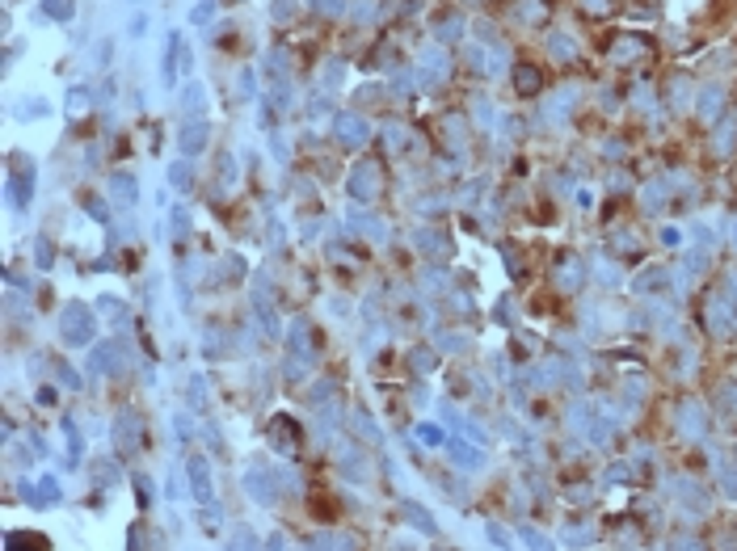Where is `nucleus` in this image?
Listing matches in <instances>:
<instances>
[{"mask_svg": "<svg viewBox=\"0 0 737 551\" xmlns=\"http://www.w3.org/2000/svg\"><path fill=\"white\" fill-rule=\"evenodd\" d=\"M59 333H63L67 345H84V341L97 333V320H93V312H89L84 303H67L63 316H59Z\"/></svg>", "mask_w": 737, "mask_h": 551, "instance_id": "obj_1", "label": "nucleus"}, {"mask_svg": "<svg viewBox=\"0 0 737 551\" xmlns=\"http://www.w3.org/2000/svg\"><path fill=\"white\" fill-rule=\"evenodd\" d=\"M118 358H122L118 345H114V341H101V345L89 354V371H97V375H114V371H118Z\"/></svg>", "mask_w": 737, "mask_h": 551, "instance_id": "obj_2", "label": "nucleus"}, {"mask_svg": "<svg viewBox=\"0 0 737 551\" xmlns=\"http://www.w3.org/2000/svg\"><path fill=\"white\" fill-rule=\"evenodd\" d=\"M333 131L341 135V143H363L367 139V122L358 114H337L333 118Z\"/></svg>", "mask_w": 737, "mask_h": 551, "instance_id": "obj_3", "label": "nucleus"}, {"mask_svg": "<svg viewBox=\"0 0 737 551\" xmlns=\"http://www.w3.org/2000/svg\"><path fill=\"white\" fill-rule=\"evenodd\" d=\"M30 194H34V168H21V173H13V177H8V202L21 211V206L30 202Z\"/></svg>", "mask_w": 737, "mask_h": 551, "instance_id": "obj_4", "label": "nucleus"}, {"mask_svg": "<svg viewBox=\"0 0 737 551\" xmlns=\"http://www.w3.org/2000/svg\"><path fill=\"white\" fill-rule=\"evenodd\" d=\"M177 51H181V38L169 34V46H164V55H160V80H164V84L177 80Z\"/></svg>", "mask_w": 737, "mask_h": 551, "instance_id": "obj_5", "label": "nucleus"}, {"mask_svg": "<svg viewBox=\"0 0 737 551\" xmlns=\"http://www.w3.org/2000/svg\"><path fill=\"white\" fill-rule=\"evenodd\" d=\"M202 84L198 80H190L185 88H181V109H185V118H194V114H202Z\"/></svg>", "mask_w": 737, "mask_h": 551, "instance_id": "obj_6", "label": "nucleus"}, {"mask_svg": "<svg viewBox=\"0 0 737 551\" xmlns=\"http://www.w3.org/2000/svg\"><path fill=\"white\" fill-rule=\"evenodd\" d=\"M110 194H114L118 202H135L139 185H135V177H126V173H114V177H110Z\"/></svg>", "mask_w": 737, "mask_h": 551, "instance_id": "obj_7", "label": "nucleus"}, {"mask_svg": "<svg viewBox=\"0 0 737 551\" xmlns=\"http://www.w3.org/2000/svg\"><path fill=\"white\" fill-rule=\"evenodd\" d=\"M202 147H207V126H202V122H198V126L190 122V126H185V135H181V152H185V156H194V152H202Z\"/></svg>", "mask_w": 737, "mask_h": 551, "instance_id": "obj_8", "label": "nucleus"}, {"mask_svg": "<svg viewBox=\"0 0 737 551\" xmlns=\"http://www.w3.org/2000/svg\"><path fill=\"white\" fill-rule=\"evenodd\" d=\"M190 484H194V493H198L202 501H211V476H207V463H202V459L190 463Z\"/></svg>", "mask_w": 737, "mask_h": 551, "instance_id": "obj_9", "label": "nucleus"}, {"mask_svg": "<svg viewBox=\"0 0 737 551\" xmlns=\"http://www.w3.org/2000/svg\"><path fill=\"white\" fill-rule=\"evenodd\" d=\"M42 13H46V17H55V21H67V17H72V0H46V4H42Z\"/></svg>", "mask_w": 737, "mask_h": 551, "instance_id": "obj_10", "label": "nucleus"}, {"mask_svg": "<svg viewBox=\"0 0 737 551\" xmlns=\"http://www.w3.org/2000/svg\"><path fill=\"white\" fill-rule=\"evenodd\" d=\"M169 181H173L177 190H185V185H190V164H185V160H177V164L169 168Z\"/></svg>", "mask_w": 737, "mask_h": 551, "instance_id": "obj_11", "label": "nucleus"}, {"mask_svg": "<svg viewBox=\"0 0 737 551\" xmlns=\"http://www.w3.org/2000/svg\"><path fill=\"white\" fill-rule=\"evenodd\" d=\"M367 168H371V164H363V173H354V181H350V185H354V194H358V198H363V194H371V185H375V177H371V173H367Z\"/></svg>", "mask_w": 737, "mask_h": 551, "instance_id": "obj_12", "label": "nucleus"}, {"mask_svg": "<svg viewBox=\"0 0 737 551\" xmlns=\"http://www.w3.org/2000/svg\"><path fill=\"white\" fill-rule=\"evenodd\" d=\"M4 547H8V551H17V547H42V539H38V535H8V539H4Z\"/></svg>", "mask_w": 737, "mask_h": 551, "instance_id": "obj_13", "label": "nucleus"}, {"mask_svg": "<svg viewBox=\"0 0 737 551\" xmlns=\"http://www.w3.org/2000/svg\"><path fill=\"white\" fill-rule=\"evenodd\" d=\"M84 105H89V88H72V93H67V109H72V114H80Z\"/></svg>", "mask_w": 737, "mask_h": 551, "instance_id": "obj_14", "label": "nucleus"}, {"mask_svg": "<svg viewBox=\"0 0 737 551\" xmlns=\"http://www.w3.org/2000/svg\"><path fill=\"white\" fill-rule=\"evenodd\" d=\"M211 13H215V0H202L190 8V21H211Z\"/></svg>", "mask_w": 737, "mask_h": 551, "instance_id": "obj_15", "label": "nucleus"}, {"mask_svg": "<svg viewBox=\"0 0 737 551\" xmlns=\"http://www.w3.org/2000/svg\"><path fill=\"white\" fill-rule=\"evenodd\" d=\"M173 232H177V236H185V232H190V215H185L181 206L173 211Z\"/></svg>", "mask_w": 737, "mask_h": 551, "instance_id": "obj_16", "label": "nucleus"}, {"mask_svg": "<svg viewBox=\"0 0 737 551\" xmlns=\"http://www.w3.org/2000/svg\"><path fill=\"white\" fill-rule=\"evenodd\" d=\"M535 84H540V76H531V72H518V88H523V93H531Z\"/></svg>", "mask_w": 737, "mask_h": 551, "instance_id": "obj_17", "label": "nucleus"}, {"mask_svg": "<svg viewBox=\"0 0 737 551\" xmlns=\"http://www.w3.org/2000/svg\"><path fill=\"white\" fill-rule=\"evenodd\" d=\"M417 434H422V442H430V446H434V442H443V434H438V430H434V425H422V430H417Z\"/></svg>", "mask_w": 737, "mask_h": 551, "instance_id": "obj_18", "label": "nucleus"}, {"mask_svg": "<svg viewBox=\"0 0 737 551\" xmlns=\"http://www.w3.org/2000/svg\"><path fill=\"white\" fill-rule=\"evenodd\" d=\"M38 265H42V270L51 265V244H46V240H38Z\"/></svg>", "mask_w": 737, "mask_h": 551, "instance_id": "obj_19", "label": "nucleus"}, {"mask_svg": "<svg viewBox=\"0 0 737 551\" xmlns=\"http://www.w3.org/2000/svg\"><path fill=\"white\" fill-rule=\"evenodd\" d=\"M320 8L325 13H341V0H320Z\"/></svg>", "mask_w": 737, "mask_h": 551, "instance_id": "obj_20", "label": "nucleus"}]
</instances>
